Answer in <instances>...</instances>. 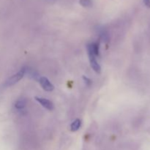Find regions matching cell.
<instances>
[{
    "instance_id": "obj_10",
    "label": "cell",
    "mask_w": 150,
    "mask_h": 150,
    "mask_svg": "<svg viewBox=\"0 0 150 150\" xmlns=\"http://www.w3.org/2000/svg\"><path fill=\"white\" fill-rule=\"evenodd\" d=\"M144 3L147 7H150V0H144Z\"/></svg>"
},
{
    "instance_id": "obj_7",
    "label": "cell",
    "mask_w": 150,
    "mask_h": 150,
    "mask_svg": "<svg viewBox=\"0 0 150 150\" xmlns=\"http://www.w3.org/2000/svg\"><path fill=\"white\" fill-rule=\"evenodd\" d=\"M80 4L84 7H90L92 5L91 0H80Z\"/></svg>"
},
{
    "instance_id": "obj_3",
    "label": "cell",
    "mask_w": 150,
    "mask_h": 150,
    "mask_svg": "<svg viewBox=\"0 0 150 150\" xmlns=\"http://www.w3.org/2000/svg\"><path fill=\"white\" fill-rule=\"evenodd\" d=\"M35 100L38 101L39 103H40L44 108H45L46 109L51 110L54 109V105H53L52 103L51 102L50 100H48V99H45V98H38V97H35Z\"/></svg>"
},
{
    "instance_id": "obj_8",
    "label": "cell",
    "mask_w": 150,
    "mask_h": 150,
    "mask_svg": "<svg viewBox=\"0 0 150 150\" xmlns=\"http://www.w3.org/2000/svg\"><path fill=\"white\" fill-rule=\"evenodd\" d=\"M28 74H29V76L32 79H35V80H37L38 77L39 76L38 73H37V72H35L34 70H28Z\"/></svg>"
},
{
    "instance_id": "obj_6",
    "label": "cell",
    "mask_w": 150,
    "mask_h": 150,
    "mask_svg": "<svg viewBox=\"0 0 150 150\" xmlns=\"http://www.w3.org/2000/svg\"><path fill=\"white\" fill-rule=\"evenodd\" d=\"M26 103V102L25 100H18L17 102L16 103L15 106H16V108H18V109H22V108H23L25 107Z\"/></svg>"
},
{
    "instance_id": "obj_1",
    "label": "cell",
    "mask_w": 150,
    "mask_h": 150,
    "mask_svg": "<svg viewBox=\"0 0 150 150\" xmlns=\"http://www.w3.org/2000/svg\"><path fill=\"white\" fill-rule=\"evenodd\" d=\"M25 73H26V68L23 67L22 68L20 71L18 72V73L16 74L13 75L12 77H10L8 80H7V81L5 82L4 83V86H13V85L16 84V83L19 81L24 76Z\"/></svg>"
},
{
    "instance_id": "obj_9",
    "label": "cell",
    "mask_w": 150,
    "mask_h": 150,
    "mask_svg": "<svg viewBox=\"0 0 150 150\" xmlns=\"http://www.w3.org/2000/svg\"><path fill=\"white\" fill-rule=\"evenodd\" d=\"M83 80H84V81H85V83H86V84L87 85V86H90L91 83H92V81H91L89 79H88V78L85 77V76H83Z\"/></svg>"
},
{
    "instance_id": "obj_4",
    "label": "cell",
    "mask_w": 150,
    "mask_h": 150,
    "mask_svg": "<svg viewBox=\"0 0 150 150\" xmlns=\"http://www.w3.org/2000/svg\"><path fill=\"white\" fill-rule=\"evenodd\" d=\"M81 126V120L77 119V120H75L73 123L71 124V126H70V130L73 132L76 131L79 129Z\"/></svg>"
},
{
    "instance_id": "obj_2",
    "label": "cell",
    "mask_w": 150,
    "mask_h": 150,
    "mask_svg": "<svg viewBox=\"0 0 150 150\" xmlns=\"http://www.w3.org/2000/svg\"><path fill=\"white\" fill-rule=\"evenodd\" d=\"M39 81L41 86H42V89H43L44 90L47 91V92H51V91L54 90V85L49 81V80H48L47 78L41 77L40 79H39Z\"/></svg>"
},
{
    "instance_id": "obj_5",
    "label": "cell",
    "mask_w": 150,
    "mask_h": 150,
    "mask_svg": "<svg viewBox=\"0 0 150 150\" xmlns=\"http://www.w3.org/2000/svg\"><path fill=\"white\" fill-rule=\"evenodd\" d=\"M91 45V48H92V51H93L94 54L95 56H98L99 55L100 52H99V43L98 42H94V43L90 44Z\"/></svg>"
}]
</instances>
